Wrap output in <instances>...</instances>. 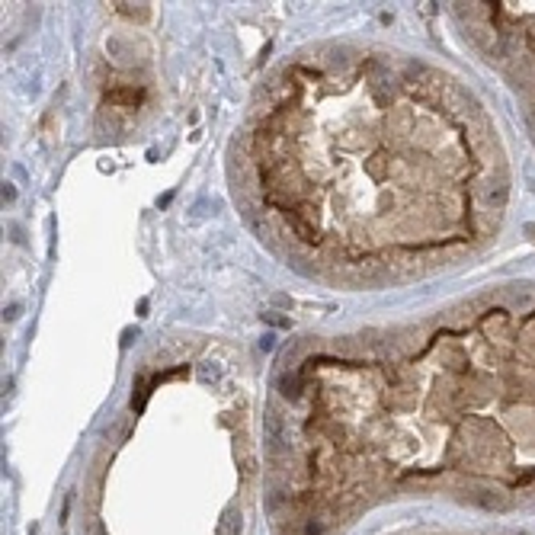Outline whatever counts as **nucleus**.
I'll return each instance as SVG.
<instances>
[{
    "label": "nucleus",
    "instance_id": "obj_1",
    "mask_svg": "<svg viewBox=\"0 0 535 535\" xmlns=\"http://www.w3.org/2000/svg\"><path fill=\"white\" fill-rule=\"evenodd\" d=\"M487 20V52L510 68V80L529 97V112L535 122V7H474Z\"/></svg>",
    "mask_w": 535,
    "mask_h": 535
},
{
    "label": "nucleus",
    "instance_id": "obj_2",
    "mask_svg": "<svg viewBox=\"0 0 535 535\" xmlns=\"http://www.w3.org/2000/svg\"><path fill=\"white\" fill-rule=\"evenodd\" d=\"M452 535H493V532H452Z\"/></svg>",
    "mask_w": 535,
    "mask_h": 535
}]
</instances>
